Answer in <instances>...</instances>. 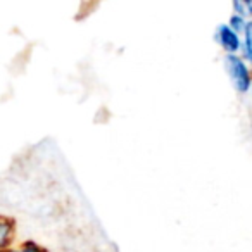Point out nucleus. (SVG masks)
<instances>
[{"label":"nucleus","instance_id":"2","mask_svg":"<svg viewBox=\"0 0 252 252\" xmlns=\"http://www.w3.org/2000/svg\"><path fill=\"white\" fill-rule=\"evenodd\" d=\"M218 40L220 43L228 50V52H237L240 49V40L235 30H231L230 26H220L218 28Z\"/></svg>","mask_w":252,"mask_h":252},{"label":"nucleus","instance_id":"1","mask_svg":"<svg viewBox=\"0 0 252 252\" xmlns=\"http://www.w3.org/2000/svg\"><path fill=\"white\" fill-rule=\"evenodd\" d=\"M224 64H226V69L230 73L235 88L238 92H247L249 87H251V74H249V69L244 61L237 56H228Z\"/></svg>","mask_w":252,"mask_h":252},{"label":"nucleus","instance_id":"3","mask_svg":"<svg viewBox=\"0 0 252 252\" xmlns=\"http://www.w3.org/2000/svg\"><path fill=\"white\" fill-rule=\"evenodd\" d=\"M245 50L252 61V23H247V28H245Z\"/></svg>","mask_w":252,"mask_h":252},{"label":"nucleus","instance_id":"6","mask_svg":"<svg viewBox=\"0 0 252 252\" xmlns=\"http://www.w3.org/2000/svg\"><path fill=\"white\" fill-rule=\"evenodd\" d=\"M245 7H247V11L252 14V0H251V2H245Z\"/></svg>","mask_w":252,"mask_h":252},{"label":"nucleus","instance_id":"5","mask_svg":"<svg viewBox=\"0 0 252 252\" xmlns=\"http://www.w3.org/2000/svg\"><path fill=\"white\" fill-rule=\"evenodd\" d=\"M231 26H233L235 30H244V28H247V23L244 21V19H242V16H233V18H231Z\"/></svg>","mask_w":252,"mask_h":252},{"label":"nucleus","instance_id":"4","mask_svg":"<svg viewBox=\"0 0 252 252\" xmlns=\"http://www.w3.org/2000/svg\"><path fill=\"white\" fill-rule=\"evenodd\" d=\"M11 252H45L43 251L40 245H36V244H33V242H30V244H26V245H23L19 251H11Z\"/></svg>","mask_w":252,"mask_h":252}]
</instances>
